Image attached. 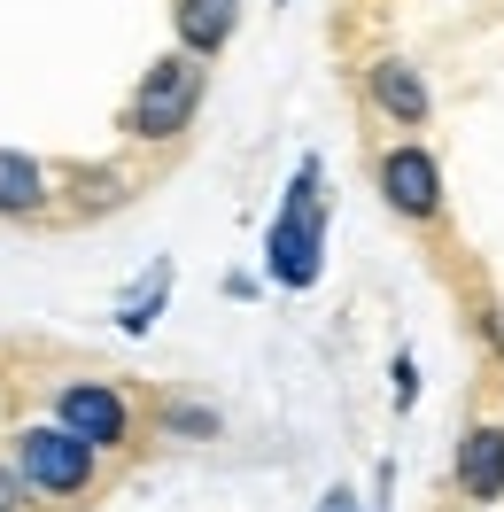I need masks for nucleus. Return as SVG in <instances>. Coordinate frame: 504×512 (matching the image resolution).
I'll list each match as a JSON object with an SVG mask.
<instances>
[{
	"instance_id": "obj_2",
	"label": "nucleus",
	"mask_w": 504,
	"mask_h": 512,
	"mask_svg": "<svg viewBox=\"0 0 504 512\" xmlns=\"http://www.w3.org/2000/svg\"><path fill=\"white\" fill-rule=\"evenodd\" d=\"M318 249H326V194H318V163H303L287 210L272 218V249H264L272 256V280H280V288H311Z\"/></svg>"
},
{
	"instance_id": "obj_4",
	"label": "nucleus",
	"mask_w": 504,
	"mask_h": 512,
	"mask_svg": "<svg viewBox=\"0 0 504 512\" xmlns=\"http://www.w3.org/2000/svg\"><path fill=\"white\" fill-rule=\"evenodd\" d=\"M373 179H380V202H388L396 218H411V225L442 218V163L427 156L419 140H396V148H380Z\"/></svg>"
},
{
	"instance_id": "obj_9",
	"label": "nucleus",
	"mask_w": 504,
	"mask_h": 512,
	"mask_svg": "<svg viewBox=\"0 0 504 512\" xmlns=\"http://www.w3.org/2000/svg\"><path fill=\"white\" fill-rule=\"evenodd\" d=\"M171 16H179V47L202 63L233 39V0H171Z\"/></svg>"
},
{
	"instance_id": "obj_10",
	"label": "nucleus",
	"mask_w": 504,
	"mask_h": 512,
	"mask_svg": "<svg viewBox=\"0 0 504 512\" xmlns=\"http://www.w3.org/2000/svg\"><path fill=\"white\" fill-rule=\"evenodd\" d=\"M24 489H32V481L16 474V466H0V512H24Z\"/></svg>"
},
{
	"instance_id": "obj_7",
	"label": "nucleus",
	"mask_w": 504,
	"mask_h": 512,
	"mask_svg": "<svg viewBox=\"0 0 504 512\" xmlns=\"http://www.w3.org/2000/svg\"><path fill=\"white\" fill-rule=\"evenodd\" d=\"M458 489H466L473 505L504 497V427H473L466 443H458Z\"/></svg>"
},
{
	"instance_id": "obj_8",
	"label": "nucleus",
	"mask_w": 504,
	"mask_h": 512,
	"mask_svg": "<svg viewBox=\"0 0 504 512\" xmlns=\"http://www.w3.org/2000/svg\"><path fill=\"white\" fill-rule=\"evenodd\" d=\"M0 218H47V163L0 148Z\"/></svg>"
},
{
	"instance_id": "obj_6",
	"label": "nucleus",
	"mask_w": 504,
	"mask_h": 512,
	"mask_svg": "<svg viewBox=\"0 0 504 512\" xmlns=\"http://www.w3.org/2000/svg\"><path fill=\"white\" fill-rule=\"evenodd\" d=\"M365 94H373V109L388 117V125H404V132H419L427 125V78L404 63V55H380V63H365Z\"/></svg>"
},
{
	"instance_id": "obj_3",
	"label": "nucleus",
	"mask_w": 504,
	"mask_h": 512,
	"mask_svg": "<svg viewBox=\"0 0 504 512\" xmlns=\"http://www.w3.org/2000/svg\"><path fill=\"white\" fill-rule=\"evenodd\" d=\"M8 466L32 481L39 497H86V489H94V474H101V450L78 443L63 419H55V427H24V435H16V450H8Z\"/></svg>"
},
{
	"instance_id": "obj_1",
	"label": "nucleus",
	"mask_w": 504,
	"mask_h": 512,
	"mask_svg": "<svg viewBox=\"0 0 504 512\" xmlns=\"http://www.w3.org/2000/svg\"><path fill=\"white\" fill-rule=\"evenodd\" d=\"M202 55H163L148 78H140V94H132V109H125V132L132 140H179V132L194 125V109H202Z\"/></svg>"
},
{
	"instance_id": "obj_5",
	"label": "nucleus",
	"mask_w": 504,
	"mask_h": 512,
	"mask_svg": "<svg viewBox=\"0 0 504 512\" xmlns=\"http://www.w3.org/2000/svg\"><path fill=\"white\" fill-rule=\"evenodd\" d=\"M55 419L94 450H125L132 443V404L109 381H70L63 396H55Z\"/></svg>"
}]
</instances>
